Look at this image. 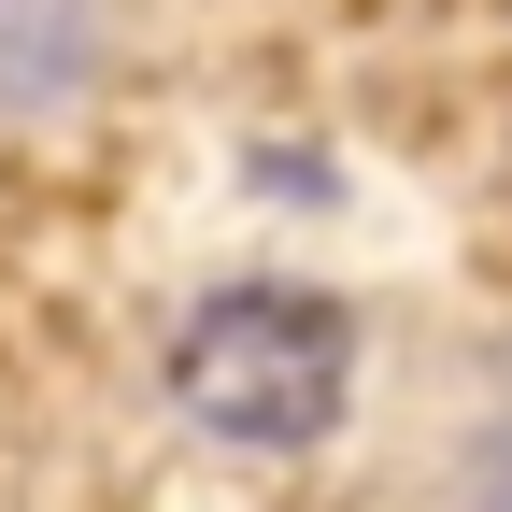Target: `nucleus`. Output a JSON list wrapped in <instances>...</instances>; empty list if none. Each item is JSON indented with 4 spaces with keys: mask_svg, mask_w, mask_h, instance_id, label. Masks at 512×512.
<instances>
[{
    "mask_svg": "<svg viewBox=\"0 0 512 512\" xmlns=\"http://www.w3.org/2000/svg\"><path fill=\"white\" fill-rule=\"evenodd\" d=\"M356 399V328L313 285H214L171 328V413L228 456H313Z\"/></svg>",
    "mask_w": 512,
    "mask_h": 512,
    "instance_id": "f257e3e1",
    "label": "nucleus"
},
{
    "mask_svg": "<svg viewBox=\"0 0 512 512\" xmlns=\"http://www.w3.org/2000/svg\"><path fill=\"white\" fill-rule=\"evenodd\" d=\"M470 498H484V512H512V427H484V441H470Z\"/></svg>",
    "mask_w": 512,
    "mask_h": 512,
    "instance_id": "f03ea898",
    "label": "nucleus"
}]
</instances>
